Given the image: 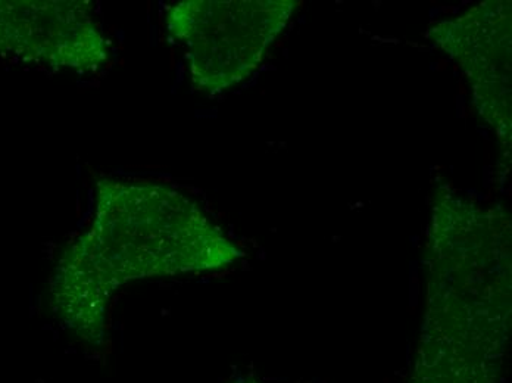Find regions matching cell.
Here are the masks:
<instances>
[{"label": "cell", "mask_w": 512, "mask_h": 383, "mask_svg": "<svg viewBox=\"0 0 512 383\" xmlns=\"http://www.w3.org/2000/svg\"><path fill=\"white\" fill-rule=\"evenodd\" d=\"M433 223L427 332L414 383H495L510 317L504 221L446 198Z\"/></svg>", "instance_id": "obj_1"}, {"label": "cell", "mask_w": 512, "mask_h": 383, "mask_svg": "<svg viewBox=\"0 0 512 383\" xmlns=\"http://www.w3.org/2000/svg\"><path fill=\"white\" fill-rule=\"evenodd\" d=\"M92 229L78 238L112 288L145 277L230 266L240 251L183 193L161 183L102 180Z\"/></svg>", "instance_id": "obj_2"}, {"label": "cell", "mask_w": 512, "mask_h": 383, "mask_svg": "<svg viewBox=\"0 0 512 383\" xmlns=\"http://www.w3.org/2000/svg\"><path fill=\"white\" fill-rule=\"evenodd\" d=\"M295 0H186L167 15L183 45L193 86L221 92L248 79L286 28Z\"/></svg>", "instance_id": "obj_3"}, {"label": "cell", "mask_w": 512, "mask_h": 383, "mask_svg": "<svg viewBox=\"0 0 512 383\" xmlns=\"http://www.w3.org/2000/svg\"><path fill=\"white\" fill-rule=\"evenodd\" d=\"M430 36L460 64L487 123L510 136L511 2L489 0L458 20L437 24Z\"/></svg>", "instance_id": "obj_4"}, {"label": "cell", "mask_w": 512, "mask_h": 383, "mask_svg": "<svg viewBox=\"0 0 512 383\" xmlns=\"http://www.w3.org/2000/svg\"><path fill=\"white\" fill-rule=\"evenodd\" d=\"M115 289L106 282L80 242L65 251L53 280V298L62 322L84 341L105 336L106 313Z\"/></svg>", "instance_id": "obj_5"}, {"label": "cell", "mask_w": 512, "mask_h": 383, "mask_svg": "<svg viewBox=\"0 0 512 383\" xmlns=\"http://www.w3.org/2000/svg\"><path fill=\"white\" fill-rule=\"evenodd\" d=\"M233 383H259V382L251 381V379H242V381H236Z\"/></svg>", "instance_id": "obj_6"}]
</instances>
